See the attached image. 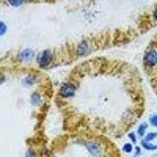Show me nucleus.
I'll return each instance as SVG.
<instances>
[{
    "instance_id": "1",
    "label": "nucleus",
    "mask_w": 157,
    "mask_h": 157,
    "mask_svg": "<svg viewBox=\"0 0 157 157\" xmlns=\"http://www.w3.org/2000/svg\"><path fill=\"white\" fill-rule=\"evenodd\" d=\"M157 62V53L154 50L148 52L145 57V64L148 66H152Z\"/></svg>"
},
{
    "instance_id": "2",
    "label": "nucleus",
    "mask_w": 157,
    "mask_h": 157,
    "mask_svg": "<svg viewBox=\"0 0 157 157\" xmlns=\"http://www.w3.org/2000/svg\"><path fill=\"white\" fill-rule=\"evenodd\" d=\"M75 86L71 84H65L61 89L60 93L64 97H69L75 93Z\"/></svg>"
},
{
    "instance_id": "3",
    "label": "nucleus",
    "mask_w": 157,
    "mask_h": 157,
    "mask_svg": "<svg viewBox=\"0 0 157 157\" xmlns=\"http://www.w3.org/2000/svg\"><path fill=\"white\" fill-rule=\"evenodd\" d=\"M51 54H50V51H48V50L45 51L39 58V64H41V66L43 67L47 66L51 61Z\"/></svg>"
},
{
    "instance_id": "4",
    "label": "nucleus",
    "mask_w": 157,
    "mask_h": 157,
    "mask_svg": "<svg viewBox=\"0 0 157 157\" xmlns=\"http://www.w3.org/2000/svg\"><path fill=\"white\" fill-rule=\"evenodd\" d=\"M142 145H143V146L145 147V148H147V149L152 150V149H155V148H157V145H150V144H148V143L145 142V141H143Z\"/></svg>"
},
{
    "instance_id": "5",
    "label": "nucleus",
    "mask_w": 157,
    "mask_h": 157,
    "mask_svg": "<svg viewBox=\"0 0 157 157\" xmlns=\"http://www.w3.org/2000/svg\"><path fill=\"white\" fill-rule=\"evenodd\" d=\"M8 1H9V2L11 5L14 6H20L23 2V0H8Z\"/></svg>"
},
{
    "instance_id": "6",
    "label": "nucleus",
    "mask_w": 157,
    "mask_h": 157,
    "mask_svg": "<svg viewBox=\"0 0 157 157\" xmlns=\"http://www.w3.org/2000/svg\"><path fill=\"white\" fill-rule=\"evenodd\" d=\"M6 31V26L3 22L0 21V36L3 35Z\"/></svg>"
},
{
    "instance_id": "7",
    "label": "nucleus",
    "mask_w": 157,
    "mask_h": 157,
    "mask_svg": "<svg viewBox=\"0 0 157 157\" xmlns=\"http://www.w3.org/2000/svg\"><path fill=\"white\" fill-rule=\"evenodd\" d=\"M146 127H147L146 124H142V125L139 127V130H138V132H139L140 135H143V134H144Z\"/></svg>"
},
{
    "instance_id": "8",
    "label": "nucleus",
    "mask_w": 157,
    "mask_h": 157,
    "mask_svg": "<svg viewBox=\"0 0 157 157\" xmlns=\"http://www.w3.org/2000/svg\"><path fill=\"white\" fill-rule=\"evenodd\" d=\"M123 150H124L126 152H130L132 151V146H131L130 144H126V145H124V147H123Z\"/></svg>"
},
{
    "instance_id": "9",
    "label": "nucleus",
    "mask_w": 157,
    "mask_h": 157,
    "mask_svg": "<svg viewBox=\"0 0 157 157\" xmlns=\"http://www.w3.org/2000/svg\"><path fill=\"white\" fill-rule=\"evenodd\" d=\"M156 135H157L156 134H152V133H151V134H148V135H147V137H146V138H145V141H151V140H152L153 138H155V137H156Z\"/></svg>"
},
{
    "instance_id": "10",
    "label": "nucleus",
    "mask_w": 157,
    "mask_h": 157,
    "mask_svg": "<svg viewBox=\"0 0 157 157\" xmlns=\"http://www.w3.org/2000/svg\"><path fill=\"white\" fill-rule=\"evenodd\" d=\"M151 122H152V123L153 124V125L157 126V116H154L152 120H151Z\"/></svg>"
},
{
    "instance_id": "11",
    "label": "nucleus",
    "mask_w": 157,
    "mask_h": 157,
    "mask_svg": "<svg viewBox=\"0 0 157 157\" xmlns=\"http://www.w3.org/2000/svg\"><path fill=\"white\" fill-rule=\"evenodd\" d=\"M130 137H131V139L133 140V141H134V142H136V138H135V137H133V134H130Z\"/></svg>"
},
{
    "instance_id": "12",
    "label": "nucleus",
    "mask_w": 157,
    "mask_h": 157,
    "mask_svg": "<svg viewBox=\"0 0 157 157\" xmlns=\"http://www.w3.org/2000/svg\"><path fill=\"white\" fill-rule=\"evenodd\" d=\"M154 16H155V19L157 20V9L155 10V13H154Z\"/></svg>"
}]
</instances>
